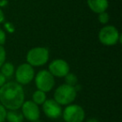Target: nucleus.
<instances>
[{
  "label": "nucleus",
  "mask_w": 122,
  "mask_h": 122,
  "mask_svg": "<svg viewBox=\"0 0 122 122\" xmlns=\"http://www.w3.org/2000/svg\"><path fill=\"white\" fill-rule=\"evenodd\" d=\"M0 72L6 77V78H10L14 75L15 68L14 65L10 62H4V65L0 68Z\"/></svg>",
  "instance_id": "ddd939ff"
},
{
  "label": "nucleus",
  "mask_w": 122,
  "mask_h": 122,
  "mask_svg": "<svg viewBox=\"0 0 122 122\" xmlns=\"http://www.w3.org/2000/svg\"><path fill=\"white\" fill-rule=\"evenodd\" d=\"M25 99L24 88L17 82H6L0 88V103L7 110H19Z\"/></svg>",
  "instance_id": "f257e3e1"
},
{
  "label": "nucleus",
  "mask_w": 122,
  "mask_h": 122,
  "mask_svg": "<svg viewBox=\"0 0 122 122\" xmlns=\"http://www.w3.org/2000/svg\"><path fill=\"white\" fill-rule=\"evenodd\" d=\"M42 105L43 111L48 118L55 120L62 115V105L56 102L54 99H47Z\"/></svg>",
  "instance_id": "9d476101"
},
{
  "label": "nucleus",
  "mask_w": 122,
  "mask_h": 122,
  "mask_svg": "<svg viewBox=\"0 0 122 122\" xmlns=\"http://www.w3.org/2000/svg\"><path fill=\"white\" fill-rule=\"evenodd\" d=\"M62 116L65 122H83L85 118V112L80 105L70 104L63 110Z\"/></svg>",
  "instance_id": "423d86ee"
},
{
  "label": "nucleus",
  "mask_w": 122,
  "mask_h": 122,
  "mask_svg": "<svg viewBox=\"0 0 122 122\" xmlns=\"http://www.w3.org/2000/svg\"><path fill=\"white\" fill-rule=\"evenodd\" d=\"M6 82H7V78L0 72V88H1Z\"/></svg>",
  "instance_id": "412c9836"
},
{
  "label": "nucleus",
  "mask_w": 122,
  "mask_h": 122,
  "mask_svg": "<svg viewBox=\"0 0 122 122\" xmlns=\"http://www.w3.org/2000/svg\"><path fill=\"white\" fill-rule=\"evenodd\" d=\"M22 114L24 118L29 121H34L39 120L40 117V109L37 104L34 103L33 100H26L21 106Z\"/></svg>",
  "instance_id": "1a4fd4ad"
},
{
  "label": "nucleus",
  "mask_w": 122,
  "mask_h": 122,
  "mask_svg": "<svg viewBox=\"0 0 122 122\" xmlns=\"http://www.w3.org/2000/svg\"><path fill=\"white\" fill-rule=\"evenodd\" d=\"M87 5L92 12L99 14L105 12L109 8L108 0H87Z\"/></svg>",
  "instance_id": "9b49d317"
},
{
  "label": "nucleus",
  "mask_w": 122,
  "mask_h": 122,
  "mask_svg": "<svg viewBox=\"0 0 122 122\" xmlns=\"http://www.w3.org/2000/svg\"><path fill=\"white\" fill-rule=\"evenodd\" d=\"M4 26L5 28V29L9 33V34H13V33L15 31V27L14 25L10 22H4Z\"/></svg>",
  "instance_id": "6ab92c4d"
},
{
  "label": "nucleus",
  "mask_w": 122,
  "mask_h": 122,
  "mask_svg": "<svg viewBox=\"0 0 122 122\" xmlns=\"http://www.w3.org/2000/svg\"><path fill=\"white\" fill-rule=\"evenodd\" d=\"M47 100V96H46V93L44 91H41L39 90H37L33 93L32 95V100L38 105H43L44 101Z\"/></svg>",
  "instance_id": "4468645a"
},
{
  "label": "nucleus",
  "mask_w": 122,
  "mask_h": 122,
  "mask_svg": "<svg viewBox=\"0 0 122 122\" xmlns=\"http://www.w3.org/2000/svg\"><path fill=\"white\" fill-rule=\"evenodd\" d=\"M65 84L69 85H71V86H75L78 84V78L77 76L73 73H69L65 75Z\"/></svg>",
  "instance_id": "2eb2a0df"
},
{
  "label": "nucleus",
  "mask_w": 122,
  "mask_h": 122,
  "mask_svg": "<svg viewBox=\"0 0 122 122\" xmlns=\"http://www.w3.org/2000/svg\"><path fill=\"white\" fill-rule=\"evenodd\" d=\"M34 80L35 82L36 88L45 93L52 90L55 85L54 77L47 70H42L39 71L34 76Z\"/></svg>",
  "instance_id": "39448f33"
},
{
  "label": "nucleus",
  "mask_w": 122,
  "mask_h": 122,
  "mask_svg": "<svg viewBox=\"0 0 122 122\" xmlns=\"http://www.w3.org/2000/svg\"><path fill=\"white\" fill-rule=\"evenodd\" d=\"M9 4V1L8 0H0V9L4 8Z\"/></svg>",
  "instance_id": "5701e85b"
},
{
  "label": "nucleus",
  "mask_w": 122,
  "mask_h": 122,
  "mask_svg": "<svg viewBox=\"0 0 122 122\" xmlns=\"http://www.w3.org/2000/svg\"><path fill=\"white\" fill-rule=\"evenodd\" d=\"M77 96V90L75 86L67 84L59 85L54 94V100L60 105H68L72 104Z\"/></svg>",
  "instance_id": "f03ea898"
},
{
  "label": "nucleus",
  "mask_w": 122,
  "mask_h": 122,
  "mask_svg": "<svg viewBox=\"0 0 122 122\" xmlns=\"http://www.w3.org/2000/svg\"><path fill=\"white\" fill-rule=\"evenodd\" d=\"M48 70L54 77L64 78L67 74L70 73V68L66 60L62 59H56L50 62Z\"/></svg>",
  "instance_id": "6e6552de"
},
{
  "label": "nucleus",
  "mask_w": 122,
  "mask_h": 122,
  "mask_svg": "<svg viewBox=\"0 0 122 122\" xmlns=\"http://www.w3.org/2000/svg\"><path fill=\"white\" fill-rule=\"evenodd\" d=\"M6 39H7L6 33L4 32V29H2L0 28V45L4 46V44L6 43Z\"/></svg>",
  "instance_id": "aec40b11"
},
{
  "label": "nucleus",
  "mask_w": 122,
  "mask_h": 122,
  "mask_svg": "<svg viewBox=\"0 0 122 122\" xmlns=\"http://www.w3.org/2000/svg\"><path fill=\"white\" fill-rule=\"evenodd\" d=\"M32 122H40V120H34V121H32Z\"/></svg>",
  "instance_id": "393cba45"
},
{
  "label": "nucleus",
  "mask_w": 122,
  "mask_h": 122,
  "mask_svg": "<svg viewBox=\"0 0 122 122\" xmlns=\"http://www.w3.org/2000/svg\"><path fill=\"white\" fill-rule=\"evenodd\" d=\"M6 57H7V54H6L5 49L4 48V46L0 45V68L6 61Z\"/></svg>",
  "instance_id": "f3484780"
},
{
  "label": "nucleus",
  "mask_w": 122,
  "mask_h": 122,
  "mask_svg": "<svg viewBox=\"0 0 122 122\" xmlns=\"http://www.w3.org/2000/svg\"><path fill=\"white\" fill-rule=\"evenodd\" d=\"M98 20L100 24H106L107 23L109 22V20H110V16H109L108 13L105 11V12H102V13H100V14H99Z\"/></svg>",
  "instance_id": "dca6fc26"
},
{
  "label": "nucleus",
  "mask_w": 122,
  "mask_h": 122,
  "mask_svg": "<svg viewBox=\"0 0 122 122\" xmlns=\"http://www.w3.org/2000/svg\"><path fill=\"white\" fill-rule=\"evenodd\" d=\"M49 58V51L46 47H34L28 51L26 61L33 67H40L47 64Z\"/></svg>",
  "instance_id": "7ed1b4c3"
},
{
  "label": "nucleus",
  "mask_w": 122,
  "mask_h": 122,
  "mask_svg": "<svg viewBox=\"0 0 122 122\" xmlns=\"http://www.w3.org/2000/svg\"><path fill=\"white\" fill-rule=\"evenodd\" d=\"M24 115L22 112L19 110H7L6 120L9 122H23L24 121Z\"/></svg>",
  "instance_id": "f8f14e48"
},
{
  "label": "nucleus",
  "mask_w": 122,
  "mask_h": 122,
  "mask_svg": "<svg viewBox=\"0 0 122 122\" xmlns=\"http://www.w3.org/2000/svg\"><path fill=\"white\" fill-rule=\"evenodd\" d=\"M16 82L21 85H28L34 80L35 76V71L33 66L28 63H24L19 65L15 70Z\"/></svg>",
  "instance_id": "0eeeda50"
},
{
  "label": "nucleus",
  "mask_w": 122,
  "mask_h": 122,
  "mask_svg": "<svg viewBox=\"0 0 122 122\" xmlns=\"http://www.w3.org/2000/svg\"><path fill=\"white\" fill-rule=\"evenodd\" d=\"M99 41L105 46H113L121 43V34L114 25H105L100 30Z\"/></svg>",
  "instance_id": "20e7f679"
},
{
  "label": "nucleus",
  "mask_w": 122,
  "mask_h": 122,
  "mask_svg": "<svg viewBox=\"0 0 122 122\" xmlns=\"http://www.w3.org/2000/svg\"><path fill=\"white\" fill-rule=\"evenodd\" d=\"M86 122H100V121H99V120L96 118H90V119H89Z\"/></svg>",
  "instance_id": "b1692460"
},
{
  "label": "nucleus",
  "mask_w": 122,
  "mask_h": 122,
  "mask_svg": "<svg viewBox=\"0 0 122 122\" xmlns=\"http://www.w3.org/2000/svg\"><path fill=\"white\" fill-rule=\"evenodd\" d=\"M4 22H5V15L2 9H0V24H4Z\"/></svg>",
  "instance_id": "4be33fe9"
},
{
  "label": "nucleus",
  "mask_w": 122,
  "mask_h": 122,
  "mask_svg": "<svg viewBox=\"0 0 122 122\" xmlns=\"http://www.w3.org/2000/svg\"><path fill=\"white\" fill-rule=\"evenodd\" d=\"M7 109L0 103V122H4L6 120Z\"/></svg>",
  "instance_id": "a211bd4d"
}]
</instances>
